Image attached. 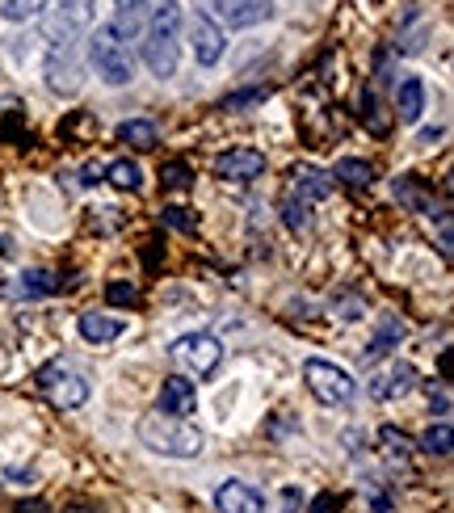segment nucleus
I'll return each instance as SVG.
<instances>
[{"label":"nucleus","mask_w":454,"mask_h":513,"mask_svg":"<svg viewBox=\"0 0 454 513\" xmlns=\"http://www.w3.org/2000/svg\"><path fill=\"white\" fill-rule=\"evenodd\" d=\"M396 198H404L412 211H429V198H425V194H421L417 186H412L408 177H404V181H396Z\"/></svg>","instance_id":"nucleus-30"},{"label":"nucleus","mask_w":454,"mask_h":513,"mask_svg":"<svg viewBox=\"0 0 454 513\" xmlns=\"http://www.w3.org/2000/svg\"><path fill=\"white\" fill-rule=\"evenodd\" d=\"M135 299H139L135 282H122V278H114V282L106 286V303H110V307H131Z\"/></svg>","instance_id":"nucleus-29"},{"label":"nucleus","mask_w":454,"mask_h":513,"mask_svg":"<svg viewBox=\"0 0 454 513\" xmlns=\"http://www.w3.org/2000/svg\"><path fill=\"white\" fill-rule=\"evenodd\" d=\"M303 383L320 404H345V400H354V392H358L354 375H349L345 366H337V362H324V358H307L303 362Z\"/></svg>","instance_id":"nucleus-5"},{"label":"nucleus","mask_w":454,"mask_h":513,"mask_svg":"<svg viewBox=\"0 0 454 513\" xmlns=\"http://www.w3.org/2000/svg\"><path fill=\"white\" fill-rule=\"evenodd\" d=\"M270 97V89H240V93H227L223 101H219V110H249V106H261V101Z\"/></svg>","instance_id":"nucleus-28"},{"label":"nucleus","mask_w":454,"mask_h":513,"mask_svg":"<svg viewBox=\"0 0 454 513\" xmlns=\"http://www.w3.org/2000/svg\"><path fill=\"white\" fill-rule=\"evenodd\" d=\"M421 110H425V85H421L417 76L400 80V89H396V118L400 122H417Z\"/></svg>","instance_id":"nucleus-19"},{"label":"nucleus","mask_w":454,"mask_h":513,"mask_svg":"<svg viewBox=\"0 0 454 513\" xmlns=\"http://www.w3.org/2000/svg\"><path fill=\"white\" fill-rule=\"evenodd\" d=\"M89 64L114 89L118 85H131V80H135V51H131V43H122V38L110 26H97L89 34Z\"/></svg>","instance_id":"nucleus-4"},{"label":"nucleus","mask_w":454,"mask_h":513,"mask_svg":"<svg viewBox=\"0 0 454 513\" xmlns=\"http://www.w3.org/2000/svg\"><path fill=\"white\" fill-rule=\"evenodd\" d=\"M30 9H34V0H0V17L5 22H26Z\"/></svg>","instance_id":"nucleus-32"},{"label":"nucleus","mask_w":454,"mask_h":513,"mask_svg":"<svg viewBox=\"0 0 454 513\" xmlns=\"http://www.w3.org/2000/svg\"><path fill=\"white\" fill-rule=\"evenodd\" d=\"M118 139L131 143L135 152H152L160 143V131H156V122H148V118H131V122H122L118 127Z\"/></svg>","instance_id":"nucleus-20"},{"label":"nucleus","mask_w":454,"mask_h":513,"mask_svg":"<svg viewBox=\"0 0 454 513\" xmlns=\"http://www.w3.org/2000/svg\"><path fill=\"white\" fill-rule=\"evenodd\" d=\"M17 286H22V295H26V299H47V295L59 291V282H55L47 270H26Z\"/></svg>","instance_id":"nucleus-25"},{"label":"nucleus","mask_w":454,"mask_h":513,"mask_svg":"<svg viewBox=\"0 0 454 513\" xmlns=\"http://www.w3.org/2000/svg\"><path fill=\"white\" fill-rule=\"evenodd\" d=\"M328 177H333V181H345V186H354V190H366L370 181H375V169H370L366 160H358V156H341Z\"/></svg>","instance_id":"nucleus-21"},{"label":"nucleus","mask_w":454,"mask_h":513,"mask_svg":"<svg viewBox=\"0 0 454 513\" xmlns=\"http://www.w3.org/2000/svg\"><path fill=\"white\" fill-rule=\"evenodd\" d=\"M181 59V5L177 0H156L148 30H143V64L152 76L169 80Z\"/></svg>","instance_id":"nucleus-1"},{"label":"nucleus","mask_w":454,"mask_h":513,"mask_svg":"<svg viewBox=\"0 0 454 513\" xmlns=\"http://www.w3.org/2000/svg\"><path fill=\"white\" fill-rule=\"evenodd\" d=\"M148 17H152L148 0H114L110 30L122 38V43H135V38H143V30H148Z\"/></svg>","instance_id":"nucleus-12"},{"label":"nucleus","mask_w":454,"mask_h":513,"mask_svg":"<svg viewBox=\"0 0 454 513\" xmlns=\"http://www.w3.org/2000/svg\"><path fill=\"white\" fill-rule=\"evenodd\" d=\"M450 442H454L450 425H446V421H438V425H429V429H425L417 446L425 450V455H438V459H446V455H450Z\"/></svg>","instance_id":"nucleus-24"},{"label":"nucleus","mask_w":454,"mask_h":513,"mask_svg":"<svg viewBox=\"0 0 454 513\" xmlns=\"http://www.w3.org/2000/svg\"><path fill=\"white\" fill-rule=\"evenodd\" d=\"M282 219H286V228H291V232H307V228H312V211H307V202L295 198V194L282 202Z\"/></svg>","instance_id":"nucleus-26"},{"label":"nucleus","mask_w":454,"mask_h":513,"mask_svg":"<svg viewBox=\"0 0 454 513\" xmlns=\"http://www.w3.org/2000/svg\"><path fill=\"white\" fill-rule=\"evenodd\" d=\"M106 181H110L114 190H127V194H135V190L143 186V169H139L135 160H127V156H122V160L106 164Z\"/></svg>","instance_id":"nucleus-22"},{"label":"nucleus","mask_w":454,"mask_h":513,"mask_svg":"<svg viewBox=\"0 0 454 513\" xmlns=\"http://www.w3.org/2000/svg\"><path fill=\"white\" fill-rule=\"evenodd\" d=\"M160 219L169 223V228H177V232H194V215L185 211V207H164Z\"/></svg>","instance_id":"nucleus-31"},{"label":"nucleus","mask_w":454,"mask_h":513,"mask_svg":"<svg viewBox=\"0 0 454 513\" xmlns=\"http://www.w3.org/2000/svg\"><path fill=\"white\" fill-rule=\"evenodd\" d=\"M379 442H383V455H387L391 467H408V459H412V442L400 434L396 425H383V429H379Z\"/></svg>","instance_id":"nucleus-23"},{"label":"nucleus","mask_w":454,"mask_h":513,"mask_svg":"<svg viewBox=\"0 0 454 513\" xmlns=\"http://www.w3.org/2000/svg\"><path fill=\"white\" fill-rule=\"evenodd\" d=\"M282 509H286V513L303 509V497H299V488H282Z\"/></svg>","instance_id":"nucleus-33"},{"label":"nucleus","mask_w":454,"mask_h":513,"mask_svg":"<svg viewBox=\"0 0 454 513\" xmlns=\"http://www.w3.org/2000/svg\"><path fill=\"white\" fill-rule=\"evenodd\" d=\"M85 186H97V181H106V169H101V164H85Z\"/></svg>","instance_id":"nucleus-35"},{"label":"nucleus","mask_w":454,"mask_h":513,"mask_svg":"<svg viewBox=\"0 0 454 513\" xmlns=\"http://www.w3.org/2000/svg\"><path fill=\"white\" fill-rule=\"evenodd\" d=\"M148 5H156V0H148Z\"/></svg>","instance_id":"nucleus-37"},{"label":"nucleus","mask_w":454,"mask_h":513,"mask_svg":"<svg viewBox=\"0 0 454 513\" xmlns=\"http://www.w3.org/2000/svg\"><path fill=\"white\" fill-rule=\"evenodd\" d=\"M47 85L55 93H76L80 89V68L72 59V47H51V59H47Z\"/></svg>","instance_id":"nucleus-15"},{"label":"nucleus","mask_w":454,"mask_h":513,"mask_svg":"<svg viewBox=\"0 0 454 513\" xmlns=\"http://www.w3.org/2000/svg\"><path fill=\"white\" fill-rule=\"evenodd\" d=\"M135 434L148 450L169 455V459H198L206 446V434L198 425H190L185 417H164V413H143Z\"/></svg>","instance_id":"nucleus-2"},{"label":"nucleus","mask_w":454,"mask_h":513,"mask_svg":"<svg viewBox=\"0 0 454 513\" xmlns=\"http://www.w3.org/2000/svg\"><path fill=\"white\" fill-rule=\"evenodd\" d=\"M13 513H51V505L34 497V501H17V509H13Z\"/></svg>","instance_id":"nucleus-34"},{"label":"nucleus","mask_w":454,"mask_h":513,"mask_svg":"<svg viewBox=\"0 0 454 513\" xmlns=\"http://www.w3.org/2000/svg\"><path fill=\"white\" fill-rule=\"evenodd\" d=\"M169 354H173V362L181 366L185 375L206 379V375H215V366L223 362V345H219L215 333H185V337H177L169 345Z\"/></svg>","instance_id":"nucleus-6"},{"label":"nucleus","mask_w":454,"mask_h":513,"mask_svg":"<svg viewBox=\"0 0 454 513\" xmlns=\"http://www.w3.org/2000/svg\"><path fill=\"white\" fill-rule=\"evenodd\" d=\"M190 47H194V59L202 68H211V64H219L223 59V26H215L206 13H194L190 17Z\"/></svg>","instance_id":"nucleus-10"},{"label":"nucleus","mask_w":454,"mask_h":513,"mask_svg":"<svg viewBox=\"0 0 454 513\" xmlns=\"http://www.w3.org/2000/svg\"><path fill=\"white\" fill-rule=\"evenodd\" d=\"M412 383H417V366L412 362H396L387 375H375L370 379V396L375 400H396V396H408Z\"/></svg>","instance_id":"nucleus-14"},{"label":"nucleus","mask_w":454,"mask_h":513,"mask_svg":"<svg viewBox=\"0 0 454 513\" xmlns=\"http://www.w3.org/2000/svg\"><path fill=\"white\" fill-rule=\"evenodd\" d=\"M215 509H219V513H265V497H261L253 484L227 480V484H219V492H215Z\"/></svg>","instance_id":"nucleus-13"},{"label":"nucleus","mask_w":454,"mask_h":513,"mask_svg":"<svg viewBox=\"0 0 454 513\" xmlns=\"http://www.w3.org/2000/svg\"><path fill=\"white\" fill-rule=\"evenodd\" d=\"M194 5H202V13L211 17L215 26H232V30L270 22V17H274L270 0H194Z\"/></svg>","instance_id":"nucleus-8"},{"label":"nucleus","mask_w":454,"mask_h":513,"mask_svg":"<svg viewBox=\"0 0 454 513\" xmlns=\"http://www.w3.org/2000/svg\"><path fill=\"white\" fill-rule=\"evenodd\" d=\"M198 408V387L194 379H185V375H169L160 383V400H156V413L164 417H190Z\"/></svg>","instance_id":"nucleus-11"},{"label":"nucleus","mask_w":454,"mask_h":513,"mask_svg":"<svg viewBox=\"0 0 454 513\" xmlns=\"http://www.w3.org/2000/svg\"><path fill=\"white\" fill-rule=\"evenodd\" d=\"M76 328L89 345H110V341H118L122 333H127V324L114 320V316H101V312H85L76 320Z\"/></svg>","instance_id":"nucleus-18"},{"label":"nucleus","mask_w":454,"mask_h":513,"mask_svg":"<svg viewBox=\"0 0 454 513\" xmlns=\"http://www.w3.org/2000/svg\"><path fill=\"white\" fill-rule=\"evenodd\" d=\"M265 173V152L257 148H227L215 156V177L227 186H249Z\"/></svg>","instance_id":"nucleus-9"},{"label":"nucleus","mask_w":454,"mask_h":513,"mask_svg":"<svg viewBox=\"0 0 454 513\" xmlns=\"http://www.w3.org/2000/svg\"><path fill=\"white\" fill-rule=\"evenodd\" d=\"M291 177H295V198H303V202H320L333 194V177L316 169V164H295Z\"/></svg>","instance_id":"nucleus-17"},{"label":"nucleus","mask_w":454,"mask_h":513,"mask_svg":"<svg viewBox=\"0 0 454 513\" xmlns=\"http://www.w3.org/2000/svg\"><path fill=\"white\" fill-rule=\"evenodd\" d=\"M400 341H404V320H400V316H383V320H379V333L370 337L362 362H366V366H375L379 358H387L391 350H396Z\"/></svg>","instance_id":"nucleus-16"},{"label":"nucleus","mask_w":454,"mask_h":513,"mask_svg":"<svg viewBox=\"0 0 454 513\" xmlns=\"http://www.w3.org/2000/svg\"><path fill=\"white\" fill-rule=\"evenodd\" d=\"M160 181H164V190H190L194 173H190V164H185V160H169L160 169Z\"/></svg>","instance_id":"nucleus-27"},{"label":"nucleus","mask_w":454,"mask_h":513,"mask_svg":"<svg viewBox=\"0 0 454 513\" xmlns=\"http://www.w3.org/2000/svg\"><path fill=\"white\" fill-rule=\"evenodd\" d=\"M38 387L47 392V400L55 404V408H80L89 400V383H85V375H76L72 366H64V362H51V366H43L38 371Z\"/></svg>","instance_id":"nucleus-7"},{"label":"nucleus","mask_w":454,"mask_h":513,"mask_svg":"<svg viewBox=\"0 0 454 513\" xmlns=\"http://www.w3.org/2000/svg\"><path fill=\"white\" fill-rule=\"evenodd\" d=\"M328 509H337V497H328V492H324V497H316L312 513H328Z\"/></svg>","instance_id":"nucleus-36"},{"label":"nucleus","mask_w":454,"mask_h":513,"mask_svg":"<svg viewBox=\"0 0 454 513\" xmlns=\"http://www.w3.org/2000/svg\"><path fill=\"white\" fill-rule=\"evenodd\" d=\"M97 0H43L38 5V34L51 47H72L80 34L93 30Z\"/></svg>","instance_id":"nucleus-3"}]
</instances>
